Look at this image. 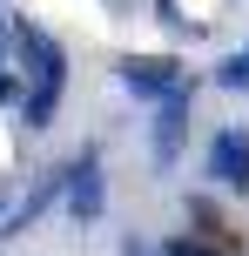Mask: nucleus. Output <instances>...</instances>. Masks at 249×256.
<instances>
[{
    "label": "nucleus",
    "instance_id": "20e7f679",
    "mask_svg": "<svg viewBox=\"0 0 249 256\" xmlns=\"http://www.w3.org/2000/svg\"><path fill=\"white\" fill-rule=\"evenodd\" d=\"M209 176L223 182V189H249V142L236 128H223V135L209 142Z\"/></svg>",
    "mask_w": 249,
    "mask_h": 256
},
{
    "label": "nucleus",
    "instance_id": "7ed1b4c3",
    "mask_svg": "<svg viewBox=\"0 0 249 256\" xmlns=\"http://www.w3.org/2000/svg\"><path fill=\"white\" fill-rule=\"evenodd\" d=\"M61 196H67V216L74 222H101V209H108L101 162H94V155H74V162L61 168Z\"/></svg>",
    "mask_w": 249,
    "mask_h": 256
},
{
    "label": "nucleus",
    "instance_id": "423d86ee",
    "mask_svg": "<svg viewBox=\"0 0 249 256\" xmlns=\"http://www.w3.org/2000/svg\"><path fill=\"white\" fill-rule=\"evenodd\" d=\"M54 102H61L54 88H27V94H20V115H27V128H47V122H54Z\"/></svg>",
    "mask_w": 249,
    "mask_h": 256
},
{
    "label": "nucleus",
    "instance_id": "39448f33",
    "mask_svg": "<svg viewBox=\"0 0 249 256\" xmlns=\"http://www.w3.org/2000/svg\"><path fill=\"white\" fill-rule=\"evenodd\" d=\"M182 135H189V88H182V94H169V102L155 108V162H162V168H175Z\"/></svg>",
    "mask_w": 249,
    "mask_h": 256
},
{
    "label": "nucleus",
    "instance_id": "9b49d317",
    "mask_svg": "<svg viewBox=\"0 0 249 256\" xmlns=\"http://www.w3.org/2000/svg\"><path fill=\"white\" fill-rule=\"evenodd\" d=\"M0 48H7V27H0Z\"/></svg>",
    "mask_w": 249,
    "mask_h": 256
},
{
    "label": "nucleus",
    "instance_id": "f257e3e1",
    "mask_svg": "<svg viewBox=\"0 0 249 256\" xmlns=\"http://www.w3.org/2000/svg\"><path fill=\"white\" fill-rule=\"evenodd\" d=\"M115 81L128 94H148V102H169V94H182V61L175 54H128V61H115Z\"/></svg>",
    "mask_w": 249,
    "mask_h": 256
},
{
    "label": "nucleus",
    "instance_id": "f8f14e48",
    "mask_svg": "<svg viewBox=\"0 0 249 256\" xmlns=\"http://www.w3.org/2000/svg\"><path fill=\"white\" fill-rule=\"evenodd\" d=\"M0 209H7V202H0Z\"/></svg>",
    "mask_w": 249,
    "mask_h": 256
},
{
    "label": "nucleus",
    "instance_id": "6e6552de",
    "mask_svg": "<svg viewBox=\"0 0 249 256\" xmlns=\"http://www.w3.org/2000/svg\"><path fill=\"white\" fill-rule=\"evenodd\" d=\"M155 256H216V250H209V243H189V236H175V243L155 250Z\"/></svg>",
    "mask_w": 249,
    "mask_h": 256
},
{
    "label": "nucleus",
    "instance_id": "1a4fd4ad",
    "mask_svg": "<svg viewBox=\"0 0 249 256\" xmlns=\"http://www.w3.org/2000/svg\"><path fill=\"white\" fill-rule=\"evenodd\" d=\"M121 256H155V243H142V236H128V250Z\"/></svg>",
    "mask_w": 249,
    "mask_h": 256
},
{
    "label": "nucleus",
    "instance_id": "f03ea898",
    "mask_svg": "<svg viewBox=\"0 0 249 256\" xmlns=\"http://www.w3.org/2000/svg\"><path fill=\"white\" fill-rule=\"evenodd\" d=\"M13 48H20V68L34 74V88H54V94H61V81H67V54H61V40H54L47 27L20 20V27H13Z\"/></svg>",
    "mask_w": 249,
    "mask_h": 256
},
{
    "label": "nucleus",
    "instance_id": "0eeeda50",
    "mask_svg": "<svg viewBox=\"0 0 249 256\" xmlns=\"http://www.w3.org/2000/svg\"><path fill=\"white\" fill-rule=\"evenodd\" d=\"M216 81H223V88H249V48H243V54H229Z\"/></svg>",
    "mask_w": 249,
    "mask_h": 256
},
{
    "label": "nucleus",
    "instance_id": "9d476101",
    "mask_svg": "<svg viewBox=\"0 0 249 256\" xmlns=\"http://www.w3.org/2000/svg\"><path fill=\"white\" fill-rule=\"evenodd\" d=\"M0 102H13V74H7V68H0Z\"/></svg>",
    "mask_w": 249,
    "mask_h": 256
}]
</instances>
